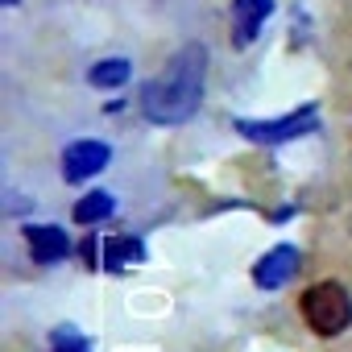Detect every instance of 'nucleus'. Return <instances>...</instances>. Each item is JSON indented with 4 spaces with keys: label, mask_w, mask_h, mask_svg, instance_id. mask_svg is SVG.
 <instances>
[{
    "label": "nucleus",
    "mask_w": 352,
    "mask_h": 352,
    "mask_svg": "<svg viewBox=\"0 0 352 352\" xmlns=\"http://www.w3.org/2000/svg\"><path fill=\"white\" fill-rule=\"evenodd\" d=\"M50 348H54V352H91V348H87V340H83L75 327H54Z\"/></svg>",
    "instance_id": "nucleus-11"
},
{
    "label": "nucleus",
    "mask_w": 352,
    "mask_h": 352,
    "mask_svg": "<svg viewBox=\"0 0 352 352\" xmlns=\"http://www.w3.org/2000/svg\"><path fill=\"white\" fill-rule=\"evenodd\" d=\"M5 5H17V0H5Z\"/></svg>",
    "instance_id": "nucleus-12"
},
{
    "label": "nucleus",
    "mask_w": 352,
    "mask_h": 352,
    "mask_svg": "<svg viewBox=\"0 0 352 352\" xmlns=\"http://www.w3.org/2000/svg\"><path fill=\"white\" fill-rule=\"evenodd\" d=\"M294 270H298V249H294V245H278V249H270V253L253 265V282H257L261 290H282V286L294 278Z\"/></svg>",
    "instance_id": "nucleus-5"
},
{
    "label": "nucleus",
    "mask_w": 352,
    "mask_h": 352,
    "mask_svg": "<svg viewBox=\"0 0 352 352\" xmlns=\"http://www.w3.org/2000/svg\"><path fill=\"white\" fill-rule=\"evenodd\" d=\"M302 319L315 336H340L352 323V294L340 282H315L302 294Z\"/></svg>",
    "instance_id": "nucleus-2"
},
{
    "label": "nucleus",
    "mask_w": 352,
    "mask_h": 352,
    "mask_svg": "<svg viewBox=\"0 0 352 352\" xmlns=\"http://www.w3.org/2000/svg\"><path fill=\"white\" fill-rule=\"evenodd\" d=\"M112 162V149L104 141H75L63 149V179L67 183H83L91 174H100Z\"/></svg>",
    "instance_id": "nucleus-4"
},
{
    "label": "nucleus",
    "mask_w": 352,
    "mask_h": 352,
    "mask_svg": "<svg viewBox=\"0 0 352 352\" xmlns=\"http://www.w3.org/2000/svg\"><path fill=\"white\" fill-rule=\"evenodd\" d=\"M129 75H133L129 58H104V63H96V67L87 71L91 87H120V83H129Z\"/></svg>",
    "instance_id": "nucleus-10"
},
{
    "label": "nucleus",
    "mask_w": 352,
    "mask_h": 352,
    "mask_svg": "<svg viewBox=\"0 0 352 352\" xmlns=\"http://www.w3.org/2000/svg\"><path fill=\"white\" fill-rule=\"evenodd\" d=\"M100 261H104V270H129V265L145 261V245L137 236H112L104 245V257Z\"/></svg>",
    "instance_id": "nucleus-8"
},
{
    "label": "nucleus",
    "mask_w": 352,
    "mask_h": 352,
    "mask_svg": "<svg viewBox=\"0 0 352 352\" xmlns=\"http://www.w3.org/2000/svg\"><path fill=\"white\" fill-rule=\"evenodd\" d=\"M25 245H30L34 261H42V265H54V261H63L71 253V236L58 224H30L25 228Z\"/></svg>",
    "instance_id": "nucleus-6"
},
{
    "label": "nucleus",
    "mask_w": 352,
    "mask_h": 352,
    "mask_svg": "<svg viewBox=\"0 0 352 352\" xmlns=\"http://www.w3.org/2000/svg\"><path fill=\"white\" fill-rule=\"evenodd\" d=\"M319 129V108L307 104L302 112H290V116H278V120H236V133L257 141V145H282V141H294L302 133H315Z\"/></svg>",
    "instance_id": "nucleus-3"
},
{
    "label": "nucleus",
    "mask_w": 352,
    "mask_h": 352,
    "mask_svg": "<svg viewBox=\"0 0 352 352\" xmlns=\"http://www.w3.org/2000/svg\"><path fill=\"white\" fill-rule=\"evenodd\" d=\"M274 13V0H232V30H236V46H249L257 38V30L265 25V17Z\"/></svg>",
    "instance_id": "nucleus-7"
},
{
    "label": "nucleus",
    "mask_w": 352,
    "mask_h": 352,
    "mask_svg": "<svg viewBox=\"0 0 352 352\" xmlns=\"http://www.w3.org/2000/svg\"><path fill=\"white\" fill-rule=\"evenodd\" d=\"M204 75H208V50L199 42L183 46L166 63L162 75H153L141 87V112L149 124H183L199 112L204 100Z\"/></svg>",
    "instance_id": "nucleus-1"
},
{
    "label": "nucleus",
    "mask_w": 352,
    "mask_h": 352,
    "mask_svg": "<svg viewBox=\"0 0 352 352\" xmlns=\"http://www.w3.org/2000/svg\"><path fill=\"white\" fill-rule=\"evenodd\" d=\"M112 212H116V199L108 191H87L71 216H75V224H104V220H112Z\"/></svg>",
    "instance_id": "nucleus-9"
}]
</instances>
